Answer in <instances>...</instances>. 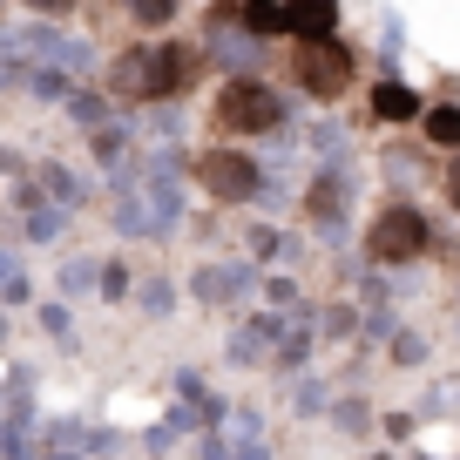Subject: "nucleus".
<instances>
[{
    "instance_id": "obj_1",
    "label": "nucleus",
    "mask_w": 460,
    "mask_h": 460,
    "mask_svg": "<svg viewBox=\"0 0 460 460\" xmlns=\"http://www.w3.org/2000/svg\"><path fill=\"white\" fill-rule=\"evenodd\" d=\"M203 61L210 55L190 48V41H156V34H143V41H129L109 61V88L122 102H170L203 75Z\"/></svg>"
},
{
    "instance_id": "obj_2",
    "label": "nucleus",
    "mask_w": 460,
    "mask_h": 460,
    "mask_svg": "<svg viewBox=\"0 0 460 460\" xmlns=\"http://www.w3.org/2000/svg\"><path fill=\"white\" fill-rule=\"evenodd\" d=\"M285 122V95L258 75H230L224 88L210 95V129L224 143H251V136H271Z\"/></svg>"
},
{
    "instance_id": "obj_3",
    "label": "nucleus",
    "mask_w": 460,
    "mask_h": 460,
    "mask_svg": "<svg viewBox=\"0 0 460 460\" xmlns=\"http://www.w3.org/2000/svg\"><path fill=\"white\" fill-rule=\"evenodd\" d=\"M291 82L312 102H339L359 82V55H352L339 34H305V41H291Z\"/></svg>"
},
{
    "instance_id": "obj_4",
    "label": "nucleus",
    "mask_w": 460,
    "mask_h": 460,
    "mask_svg": "<svg viewBox=\"0 0 460 460\" xmlns=\"http://www.w3.org/2000/svg\"><path fill=\"white\" fill-rule=\"evenodd\" d=\"M433 251V224L420 203H386V210H373V224H366V258L373 264H420Z\"/></svg>"
},
{
    "instance_id": "obj_5",
    "label": "nucleus",
    "mask_w": 460,
    "mask_h": 460,
    "mask_svg": "<svg viewBox=\"0 0 460 460\" xmlns=\"http://www.w3.org/2000/svg\"><path fill=\"white\" fill-rule=\"evenodd\" d=\"M190 176H197V190L210 203H251V190H258V163H251V149H237V143L197 149Z\"/></svg>"
},
{
    "instance_id": "obj_6",
    "label": "nucleus",
    "mask_w": 460,
    "mask_h": 460,
    "mask_svg": "<svg viewBox=\"0 0 460 460\" xmlns=\"http://www.w3.org/2000/svg\"><path fill=\"white\" fill-rule=\"evenodd\" d=\"M278 34H339V0H278Z\"/></svg>"
},
{
    "instance_id": "obj_7",
    "label": "nucleus",
    "mask_w": 460,
    "mask_h": 460,
    "mask_svg": "<svg viewBox=\"0 0 460 460\" xmlns=\"http://www.w3.org/2000/svg\"><path fill=\"white\" fill-rule=\"evenodd\" d=\"M366 109H373V122H386V129H406V122H420V109H427V102H420L406 82H373Z\"/></svg>"
},
{
    "instance_id": "obj_8",
    "label": "nucleus",
    "mask_w": 460,
    "mask_h": 460,
    "mask_svg": "<svg viewBox=\"0 0 460 460\" xmlns=\"http://www.w3.org/2000/svg\"><path fill=\"white\" fill-rule=\"evenodd\" d=\"M122 14H129L136 34H163L176 14H183V0H122Z\"/></svg>"
},
{
    "instance_id": "obj_9",
    "label": "nucleus",
    "mask_w": 460,
    "mask_h": 460,
    "mask_svg": "<svg viewBox=\"0 0 460 460\" xmlns=\"http://www.w3.org/2000/svg\"><path fill=\"white\" fill-rule=\"evenodd\" d=\"M420 129H427V143L460 149V109H454V102H440V109H420Z\"/></svg>"
},
{
    "instance_id": "obj_10",
    "label": "nucleus",
    "mask_w": 460,
    "mask_h": 460,
    "mask_svg": "<svg viewBox=\"0 0 460 460\" xmlns=\"http://www.w3.org/2000/svg\"><path fill=\"white\" fill-rule=\"evenodd\" d=\"M332 210H339V183H318L312 190V217H332Z\"/></svg>"
},
{
    "instance_id": "obj_11",
    "label": "nucleus",
    "mask_w": 460,
    "mask_h": 460,
    "mask_svg": "<svg viewBox=\"0 0 460 460\" xmlns=\"http://www.w3.org/2000/svg\"><path fill=\"white\" fill-rule=\"evenodd\" d=\"M28 14H48V21H61V14H75V0H21Z\"/></svg>"
},
{
    "instance_id": "obj_12",
    "label": "nucleus",
    "mask_w": 460,
    "mask_h": 460,
    "mask_svg": "<svg viewBox=\"0 0 460 460\" xmlns=\"http://www.w3.org/2000/svg\"><path fill=\"white\" fill-rule=\"evenodd\" d=\"M440 183H447V203H454V210H460V149H454V156H447V170H440Z\"/></svg>"
}]
</instances>
